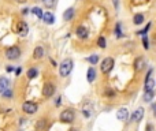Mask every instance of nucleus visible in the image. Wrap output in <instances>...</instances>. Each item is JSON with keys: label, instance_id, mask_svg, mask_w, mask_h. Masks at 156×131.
I'll return each instance as SVG.
<instances>
[{"label": "nucleus", "instance_id": "38", "mask_svg": "<svg viewBox=\"0 0 156 131\" xmlns=\"http://www.w3.org/2000/svg\"><path fill=\"white\" fill-rule=\"evenodd\" d=\"M16 3H19V4H24V3H26L28 0H15Z\"/></svg>", "mask_w": 156, "mask_h": 131}, {"label": "nucleus", "instance_id": "7", "mask_svg": "<svg viewBox=\"0 0 156 131\" xmlns=\"http://www.w3.org/2000/svg\"><path fill=\"white\" fill-rule=\"evenodd\" d=\"M55 91H56L55 85L47 82V84L43 86V97H45V98H49V97H52V96L55 94Z\"/></svg>", "mask_w": 156, "mask_h": 131}, {"label": "nucleus", "instance_id": "17", "mask_svg": "<svg viewBox=\"0 0 156 131\" xmlns=\"http://www.w3.org/2000/svg\"><path fill=\"white\" fill-rule=\"evenodd\" d=\"M96 76H97L96 70H95L93 67H89V68H88V72H86V79H88V82H89V84H92V82H95V79H96Z\"/></svg>", "mask_w": 156, "mask_h": 131}, {"label": "nucleus", "instance_id": "32", "mask_svg": "<svg viewBox=\"0 0 156 131\" xmlns=\"http://www.w3.org/2000/svg\"><path fill=\"white\" fill-rule=\"evenodd\" d=\"M6 71L7 72H14L15 71V68H14V66H7V67H6Z\"/></svg>", "mask_w": 156, "mask_h": 131}, {"label": "nucleus", "instance_id": "23", "mask_svg": "<svg viewBox=\"0 0 156 131\" xmlns=\"http://www.w3.org/2000/svg\"><path fill=\"white\" fill-rule=\"evenodd\" d=\"M99 60H100L99 55H90L89 57H86V62H88V63H90L92 66H95V64L99 63Z\"/></svg>", "mask_w": 156, "mask_h": 131}, {"label": "nucleus", "instance_id": "4", "mask_svg": "<svg viewBox=\"0 0 156 131\" xmlns=\"http://www.w3.org/2000/svg\"><path fill=\"white\" fill-rule=\"evenodd\" d=\"M22 111L26 113V115H34L37 111H38V105H37L34 101H25L22 104Z\"/></svg>", "mask_w": 156, "mask_h": 131}, {"label": "nucleus", "instance_id": "18", "mask_svg": "<svg viewBox=\"0 0 156 131\" xmlns=\"http://www.w3.org/2000/svg\"><path fill=\"white\" fill-rule=\"evenodd\" d=\"M153 97H155V90L145 91L144 96H142V101H144V103H152Z\"/></svg>", "mask_w": 156, "mask_h": 131}, {"label": "nucleus", "instance_id": "9", "mask_svg": "<svg viewBox=\"0 0 156 131\" xmlns=\"http://www.w3.org/2000/svg\"><path fill=\"white\" fill-rule=\"evenodd\" d=\"M76 34H77V37L78 38H81V40H86L88 38V36H89V30L85 26H78V28L76 29Z\"/></svg>", "mask_w": 156, "mask_h": 131}, {"label": "nucleus", "instance_id": "24", "mask_svg": "<svg viewBox=\"0 0 156 131\" xmlns=\"http://www.w3.org/2000/svg\"><path fill=\"white\" fill-rule=\"evenodd\" d=\"M104 96L108 97V98H114V97H115V90H114L112 87H105V90H104Z\"/></svg>", "mask_w": 156, "mask_h": 131}, {"label": "nucleus", "instance_id": "30", "mask_svg": "<svg viewBox=\"0 0 156 131\" xmlns=\"http://www.w3.org/2000/svg\"><path fill=\"white\" fill-rule=\"evenodd\" d=\"M82 113H84L85 118H89V116L92 115V109H90V107H89V108L84 107V109H82Z\"/></svg>", "mask_w": 156, "mask_h": 131}, {"label": "nucleus", "instance_id": "1", "mask_svg": "<svg viewBox=\"0 0 156 131\" xmlns=\"http://www.w3.org/2000/svg\"><path fill=\"white\" fill-rule=\"evenodd\" d=\"M114 66H115V60L112 59V57H110V56H108V57H104L100 63V71L103 72L104 75H108V74L112 71Z\"/></svg>", "mask_w": 156, "mask_h": 131}, {"label": "nucleus", "instance_id": "37", "mask_svg": "<svg viewBox=\"0 0 156 131\" xmlns=\"http://www.w3.org/2000/svg\"><path fill=\"white\" fill-rule=\"evenodd\" d=\"M29 11H30V10H28V8H24V10H22V14H24V15H28Z\"/></svg>", "mask_w": 156, "mask_h": 131}, {"label": "nucleus", "instance_id": "25", "mask_svg": "<svg viewBox=\"0 0 156 131\" xmlns=\"http://www.w3.org/2000/svg\"><path fill=\"white\" fill-rule=\"evenodd\" d=\"M97 45H99V48H101V49H105V48H107V41H105V38H104L103 36H100L97 38Z\"/></svg>", "mask_w": 156, "mask_h": 131}, {"label": "nucleus", "instance_id": "28", "mask_svg": "<svg viewBox=\"0 0 156 131\" xmlns=\"http://www.w3.org/2000/svg\"><path fill=\"white\" fill-rule=\"evenodd\" d=\"M151 26H152V23L151 22H148L147 23V26H145L142 30H140V32H137V34H141V36H147V33L149 32V29H151Z\"/></svg>", "mask_w": 156, "mask_h": 131}, {"label": "nucleus", "instance_id": "21", "mask_svg": "<svg viewBox=\"0 0 156 131\" xmlns=\"http://www.w3.org/2000/svg\"><path fill=\"white\" fill-rule=\"evenodd\" d=\"M30 11H32V14H34V15H36L38 19H43V15H44V12H43V10H41L40 7H33Z\"/></svg>", "mask_w": 156, "mask_h": 131}, {"label": "nucleus", "instance_id": "26", "mask_svg": "<svg viewBox=\"0 0 156 131\" xmlns=\"http://www.w3.org/2000/svg\"><path fill=\"white\" fill-rule=\"evenodd\" d=\"M45 127H47V120L45 119H38V122H37V130L38 131L45 130Z\"/></svg>", "mask_w": 156, "mask_h": 131}, {"label": "nucleus", "instance_id": "13", "mask_svg": "<svg viewBox=\"0 0 156 131\" xmlns=\"http://www.w3.org/2000/svg\"><path fill=\"white\" fill-rule=\"evenodd\" d=\"M45 56V49L43 47H36L34 51H33V59L36 60H40Z\"/></svg>", "mask_w": 156, "mask_h": 131}, {"label": "nucleus", "instance_id": "36", "mask_svg": "<svg viewBox=\"0 0 156 131\" xmlns=\"http://www.w3.org/2000/svg\"><path fill=\"white\" fill-rule=\"evenodd\" d=\"M60 100H62V97H60V96H59V97H58V98H56V103H55V105H56V107H59V104H60Z\"/></svg>", "mask_w": 156, "mask_h": 131}, {"label": "nucleus", "instance_id": "5", "mask_svg": "<svg viewBox=\"0 0 156 131\" xmlns=\"http://www.w3.org/2000/svg\"><path fill=\"white\" fill-rule=\"evenodd\" d=\"M21 56V49L18 47H10L6 49V57L8 60H16Z\"/></svg>", "mask_w": 156, "mask_h": 131}, {"label": "nucleus", "instance_id": "15", "mask_svg": "<svg viewBox=\"0 0 156 131\" xmlns=\"http://www.w3.org/2000/svg\"><path fill=\"white\" fill-rule=\"evenodd\" d=\"M43 21H44L47 25H53L55 23V15H53L52 12L47 11V12H44V15H43Z\"/></svg>", "mask_w": 156, "mask_h": 131}, {"label": "nucleus", "instance_id": "19", "mask_svg": "<svg viewBox=\"0 0 156 131\" xmlns=\"http://www.w3.org/2000/svg\"><path fill=\"white\" fill-rule=\"evenodd\" d=\"M38 75V70H37L36 67H32V68H29L28 72H26V76H28L29 79H34L36 76Z\"/></svg>", "mask_w": 156, "mask_h": 131}, {"label": "nucleus", "instance_id": "12", "mask_svg": "<svg viewBox=\"0 0 156 131\" xmlns=\"http://www.w3.org/2000/svg\"><path fill=\"white\" fill-rule=\"evenodd\" d=\"M8 89H10V79L6 76H0V94H3Z\"/></svg>", "mask_w": 156, "mask_h": 131}, {"label": "nucleus", "instance_id": "11", "mask_svg": "<svg viewBox=\"0 0 156 131\" xmlns=\"http://www.w3.org/2000/svg\"><path fill=\"white\" fill-rule=\"evenodd\" d=\"M130 116H129V111L126 108H119L118 112H116V119L120 120V122H125V120H128Z\"/></svg>", "mask_w": 156, "mask_h": 131}, {"label": "nucleus", "instance_id": "39", "mask_svg": "<svg viewBox=\"0 0 156 131\" xmlns=\"http://www.w3.org/2000/svg\"><path fill=\"white\" fill-rule=\"evenodd\" d=\"M51 64H52V66H53V67H56V66H58V64H56V62H55V60H53V59H51Z\"/></svg>", "mask_w": 156, "mask_h": 131}, {"label": "nucleus", "instance_id": "3", "mask_svg": "<svg viewBox=\"0 0 156 131\" xmlns=\"http://www.w3.org/2000/svg\"><path fill=\"white\" fill-rule=\"evenodd\" d=\"M59 120L62 123H73L74 120H76V113L73 109H63V111L60 112L59 115Z\"/></svg>", "mask_w": 156, "mask_h": 131}, {"label": "nucleus", "instance_id": "14", "mask_svg": "<svg viewBox=\"0 0 156 131\" xmlns=\"http://www.w3.org/2000/svg\"><path fill=\"white\" fill-rule=\"evenodd\" d=\"M155 86H156V82L153 81L152 76H151V78H148V79H145V82H144V90L145 91L153 90V89H155Z\"/></svg>", "mask_w": 156, "mask_h": 131}, {"label": "nucleus", "instance_id": "34", "mask_svg": "<svg viewBox=\"0 0 156 131\" xmlns=\"http://www.w3.org/2000/svg\"><path fill=\"white\" fill-rule=\"evenodd\" d=\"M152 130H153V126H152V124H148V126L145 127V131H152Z\"/></svg>", "mask_w": 156, "mask_h": 131}, {"label": "nucleus", "instance_id": "16", "mask_svg": "<svg viewBox=\"0 0 156 131\" xmlns=\"http://www.w3.org/2000/svg\"><path fill=\"white\" fill-rule=\"evenodd\" d=\"M74 14H76V10H74V8L73 7L67 8V10L63 12V21H66V22L71 21L73 18H74Z\"/></svg>", "mask_w": 156, "mask_h": 131}, {"label": "nucleus", "instance_id": "41", "mask_svg": "<svg viewBox=\"0 0 156 131\" xmlns=\"http://www.w3.org/2000/svg\"><path fill=\"white\" fill-rule=\"evenodd\" d=\"M155 82H156V81H155Z\"/></svg>", "mask_w": 156, "mask_h": 131}, {"label": "nucleus", "instance_id": "8", "mask_svg": "<svg viewBox=\"0 0 156 131\" xmlns=\"http://www.w3.org/2000/svg\"><path fill=\"white\" fill-rule=\"evenodd\" d=\"M133 67H134V71H136V72H141L145 67H147V60H145V57H142V56H138V57L134 60V63H133Z\"/></svg>", "mask_w": 156, "mask_h": 131}, {"label": "nucleus", "instance_id": "2", "mask_svg": "<svg viewBox=\"0 0 156 131\" xmlns=\"http://www.w3.org/2000/svg\"><path fill=\"white\" fill-rule=\"evenodd\" d=\"M71 70H73V60L71 59H64L63 62L59 64V74H60V76H63V78L70 75Z\"/></svg>", "mask_w": 156, "mask_h": 131}, {"label": "nucleus", "instance_id": "10", "mask_svg": "<svg viewBox=\"0 0 156 131\" xmlns=\"http://www.w3.org/2000/svg\"><path fill=\"white\" fill-rule=\"evenodd\" d=\"M29 33V26L26 22H24V21H21L19 23H18V34H19L21 37H26Z\"/></svg>", "mask_w": 156, "mask_h": 131}, {"label": "nucleus", "instance_id": "29", "mask_svg": "<svg viewBox=\"0 0 156 131\" xmlns=\"http://www.w3.org/2000/svg\"><path fill=\"white\" fill-rule=\"evenodd\" d=\"M142 47H144V49H147V51L149 49V40L147 36H142Z\"/></svg>", "mask_w": 156, "mask_h": 131}, {"label": "nucleus", "instance_id": "40", "mask_svg": "<svg viewBox=\"0 0 156 131\" xmlns=\"http://www.w3.org/2000/svg\"><path fill=\"white\" fill-rule=\"evenodd\" d=\"M68 131H78V130H77V128H70Z\"/></svg>", "mask_w": 156, "mask_h": 131}, {"label": "nucleus", "instance_id": "6", "mask_svg": "<svg viewBox=\"0 0 156 131\" xmlns=\"http://www.w3.org/2000/svg\"><path fill=\"white\" fill-rule=\"evenodd\" d=\"M144 108L142 107H138L137 109H134L133 111V113L130 115V122H136V123H138V122H141L142 120V118H144Z\"/></svg>", "mask_w": 156, "mask_h": 131}, {"label": "nucleus", "instance_id": "22", "mask_svg": "<svg viewBox=\"0 0 156 131\" xmlns=\"http://www.w3.org/2000/svg\"><path fill=\"white\" fill-rule=\"evenodd\" d=\"M115 36H116V38H122V37H123V32H122V25H120V22H118V23L115 25Z\"/></svg>", "mask_w": 156, "mask_h": 131}, {"label": "nucleus", "instance_id": "31", "mask_svg": "<svg viewBox=\"0 0 156 131\" xmlns=\"http://www.w3.org/2000/svg\"><path fill=\"white\" fill-rule=\"evenodd\" d=\"M3 97H4V98H12V90H11V89H8V90L4 91Z\"/></svg>", "mask_w": 156, "mask_h": 131}, {"label": "nucleus", "instance_id": "33", "mask_svg": "<svg viewBox=\"0 0 156 131\" xmlns=\"http://www.w3.org/2000/svg\"><path fill=\"white\" fill-rule=\"evenodd\" d=\"M152 112H153V116L156 118V103L152 104Z\"/></svg>", "mask_w": 156, "mask_h": 131}, {"label": "nucleus", "instance_id": "20", "mask_svg": "<svg viewBox=\"0 0 156 131\" xmlns=\"http://www.w3.org/2000/svg\"><path fill=\"white\" fill-rule=\"evenodd\" d=\"M133 23L134 25H142L144 23V15L142 14H136L133 16Z\"/></svg>", "mask_w": 156, "mask_h": 131}, {"label": "nucleus", "instance_id": "27", "mask_svg": "<svg viewBox=\"0 0 156 131\" xmlns=\"http://www.w3.org/2000/svg\"><path fill=\"white\" fill-rule=\"evenodd\" d=\"M45 8H53L56 6V0H43Z\"/></svg>", "mask_w": 156, "mask_h": 131}, {"label": "nucleus", "instance_id": "35", "mask_svg": "<svg viewBox=\"0 0 156 131\" xmlns=\"http://www.w3.org/2000/svg\"><path fill=\"white\" fill-rule=\"evenodd\" d=\"M21 72H22V67H18V68L15 70V75H19Z\"/></svg>", "mask_w": 156, "mask_h": 131}]
</instances>
